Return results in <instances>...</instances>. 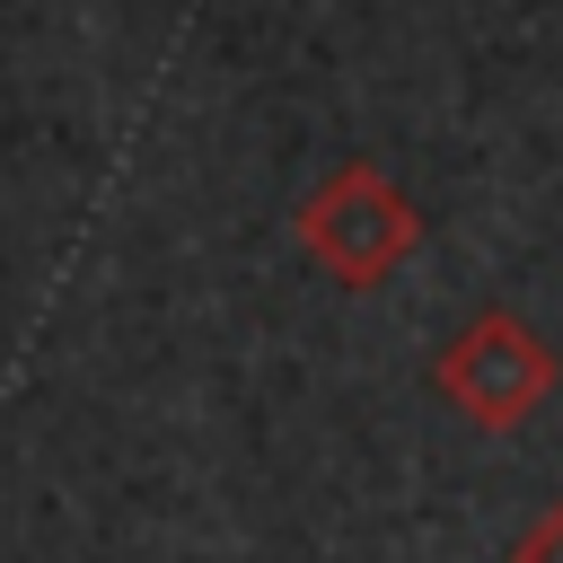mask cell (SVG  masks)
I'll list each match as a JSON object with an SVG mask.
<instances>
[{
	"mask_svg": "<svg viewBox=\"0 0 563 563\" xmlns=\"http://www.w3.org/2000/svg\"><path fill=\"white\" fill-rule=\"evenodd\" d=\"M299 255L317 264V273H334L343 290H378L413 246H422V202L378 167V158H334L317 185H308V202H299Z\"/></svg>",
	"mask_w": 563,
	"mask_h": 563,
	"instance_id": "1",
	"label": "cell"
},
{
	"mask_svg": "<svg viewBox=\"0 0 563 563\" xmlns=\"http://www.w3.org/2000/svg\"><path fill=\"white\" fill-rule=\"evenodd\" d=\"M554 387H563V352L510 308H475L431 361V396L475 431H519Z\"/></svg>",
	"mask_w": 563,
	"mask_h": 563,
	"instance_id": "2",
	"label": "cell"
},
{
	"mask_svg": "<svg viewBox=\"0 0 563 563\" xmlns=\"http://www.w3.org/2000/svg\"><path fill=\"white\" fill-rule=\"evenodd\" d=\"M510 563H563V501H545V510L510 537Z\"/></svg>",
	"mask_w": 563,
	"mask_h": 563,
	"instance_id": "3",
	"label": "cell"
}]
</instances>
